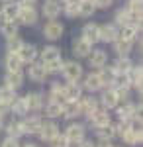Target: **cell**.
<instances>
[{
	"label": "cell",
	"instance_id": "obj_12",
	"mask_svg": "<svg viewBox=\"0 0 143 147\" xmlns=\"http://www.w3.org/2000/svg\"><path fill=\"white\" fill-rule=\"evenodd\" d=\"M43 35L47 37V39L55 41V39H59V37L63 35V26H61V24H57V22H49L43 28Z\"/></svg>",
	"mask_w": 143,
	"mask_h": 147
},
{
	"label": "cell",
	"instance_id": "obj_16",
	"mask_svg": "<svg viewBox=\"0 0 143 147\" xmlns=\"http://www.w3.org/2000/svg\"><path fill=\"white\" fill-rule=\"evenodd\" d=\"M141 112V106L137 108V106H133V104H125V106H121L120 110H118V114H120V120H125V122H130L132 118H135L137 114Z\"/></svg>",
	"mask_w": 143,
	"mask_h": 147
},
{
	"label": "cell",
	"instance_id": "obj_10",
	"mask_svg": "<svg viewBox=\"0 0 143 147\" xmlns=\"http://www.w3.org/2000/svg\"><path fill=\"white\" fill-rule=\"evenodd\" d=\"M28 75H30V79L35 80V82H41V80H45V75H47V71H45L43 63H33L30 65V69H28Z\"/></svg>",
	"mask_w": 143,
	"mask_h": 147
},
{
	"label": "cell",
	"instance_id": "obj_22",
	"mask_svg": "<svg viewBox=\"0 0 143 147\" xmlns=\"http://www.w3.org/2000/svg\"><path fill=\"white\" fill-rule=\"evenodd\" d=\"M132 43H133V41L123 39V37H116V39H114V45H116V51H118V55H120V57L127 55V53L132 51Z\"/></svg>",
	"mask_w": 143,
	"mask_h": 147
},
{
	"label": "cell",
	"instance_id": "obj_14",
	"mask_svg": "<svg viewBox=\"0 0 143 147\" xmlns=\"http://www.w3.org/2000/svg\"><path fill=\"white\" fill-rule=\"evenodd\" d=\"M98 30H100L98 24H86V26L82 28V37L86 39L88 43H96V41H100L98 39Z\"/></svg>",
	"mask_w": 143,
	"mask_h": 147
},
{
	"label": "cell",
	"instance_id": "obj_3",
	"mask_svg": "<svg viewBox=\"0 0 143 147\" xmlns=\"http://www.w3.org/2000/svg\"><path fill=\"white\" fill-rule=\"evenodd\" d=\"M18 20L26 26H32V24L37 22V12L33 6H22L20 8V14H18Z\"/></svg>",
	"mask_w": 143,
	"mask_h": 147
},
{
	"label": "cell",
	"instance_id": "obj_51",
	"mask_svg": "<svg viewBox=\"0 0 143 147\" xmlns=\"http://www.w3.org/2000/svg\"><path fill=\"white\" fill-rule=\"evenodd\" d=\"M98 147H114V145H110V141H102V145H98Z\"/></svg>",
	"mask_w": 143,
	"mask_h": 147
},
{
	"label": "cell",
	"instance_id": "obj_52",
	"mask_svg": "<svg viewBox=\"0 0 143 147\" xmlns=\"http://www.w3.org/2000/svg\"><path fill=\"white\" fill-rule=\"evenodd\" d=\"M24 147H37V145H33V143H28V145H24Z\"/></svg>",
	"mask_w": 143,
	"mask_h": 147
},
{
	"label": "cell",
	"instance_id": "obj_30",
	"mask_svg": "<svg viewBox=\"0 0 143 147\" xmlns=\"http://www.w3.org/2000/svg\"><path fill=\"white\" fill-rule=\"evenodd\" d=\"M100 80H102V86H108V84H112V80H114V77H116V71H114V67L106 69V67H100Z\"/></svg>",
	"mask_w": 143,
	"mask_h": 147
},
{
	"label": "cell",
	"instance_id": "obj_2",
	"mask_svg": "<svg viewBox=\"0 0 143 147\" xmlns=\"http://www.w3.org/2000/svg\"><path fill=\"white\" fill-rule=\"evenodd\" d=\"M65 137H67V141H69L71 145H77L80 139H84V125H80V124L69 125L67 131H65Z\"/></svg>",
	"mask_w": 143,
	"mask_h": 147
},
{
	"label": "cell",
	"instance_id": "obj_18",
	"mask_svg": "<svg viewBox=\"0 0 143 147\" xmlns=\"http://www.w3.org/2000/svg\"><path fill=\"white\" fill-rule=\"evenodd\" d=\"M84 88L90 92H96L102 88V80H100V75L98 73H90L86 79H84Z\"/></svg>",
	"mask_w": 143,
	"mask_h": 147
},
{
	"label": "cell",
	"instance_id": "obj_46",
	"mask_svg": "<svg viewBox=\"0 0 143 147\" xmlns=\"http://www.w3.org/2000/svg\"><path fill=\"white\" fill-rule=\"evenodd\" d=\"M130 10L132 12H141V0H130Z\"/></svg>",
	"mask_w": 143,
	"mask_h": 147
},
{
	"label": "cell",
	"instance_id": "obj_20",
	"mask_svg": "<svg viewBox=\"0 0 143 147\" xmlns=\"http://www.w3.org/2000/svg\"><path fill=\"white\" fill-rule=\"evenodd\" d=\"M26 106H28V110H39L41 106H43V98H41V94H37V92H32V94H28L26 98Z\"/></svg>",
	"mask_w": 143,
	"mask_h": 147
},
{
	"label": "cell",
	"instance_id": "obj_37",
	"mask_svg": "<svg viewBox=\"0 0 143 147\" xmlns=\"http://www.w3.org/2000/svg\"><path fill=\"white\" fill-rule=\"evenodd\" d=\"M45 116H49V118H57V116H61V102L49 100V104L45 106Z\"/></svg>",
	"mask_w": 143,
	"mask_h": 147
},
{
	"label": "cell",
	"instance_id": "obj_15",
	"mask_svg": "<svg viewBox=\"0 0 143 147\" xmlns=\"http://www.w3.org/2000/svg\"><path fill=\"white\" fill-rule=\"evenodd\" d=\"M59 14H61V4L57 0H47L43 4V16H47L49 20H55Z\"/></svg>",
	"mask_w": 143,
	"mask_h": 147
},
{
	"label": "cell",
	"instance_id": "obj_1",
	"mask_svg": "<svg viewBox=\"0 0 143 147\" xmlns=\"http://www.w3.org/2000/svg\"><path fill=\"white\" fill-rule=\"evenodd\" d=\"M61 71H63V75H65V79L69 80V82H78V79L82 77V67H80L78 63H75V61L63 63Z\"/></svg>",
	"mask_w": 143,
	"mask_h": 147
},
{
	"label": "cell",
	"instance_id": "obj_39",
	"mask_svg": "<svg viewBox=\"0 0 143 147\" xmlns=\"http://www.w3.org/2000/svg\"><path fill=\"white\" fill-rule=\"evenodd\" d=\"M65 14L69 18H75L78 14V0H65Z\"/></svg>",
	"mask_w": 143,
	"mask_h": 147
},
{
	"label": "cell",
	"instance_id": "obj_53",
	"mask_svg": "<svg viewBox=\"0 0 143 147\" xmlns=\"http://www.w3.org/2000/svg\"><path fill=\"white\" fill-rule=\"evenodd\" d=\"M0 127H2V116H0Z\"/></svg>",
	"mask_w": 143,
	"mask_h": 147
},
{
	"label": "cell",
	"instance_id": "obj_45",
	"mask_svg": "<svg viewBox=\"0 0 143 147\" xmlns=\"http://www.w3.org/2000/svg\"><path fill=\"white\" fill-rule=\"evenodd\" d=\"M96 8H110L112 6V0H92Z\"/></svg>",
	"mask_w": 143,
	"mask_h": 147
},
{
	"label": "cell",
	"instance_id": "obj_6",
	"mask_svg": "<svg viewBox=\"0 0 143 147\" xmlns=\"http://www.w3.org/2000/svg\"><path fill=\"white\" fill-rule=\"evenodd\" d=\"M118 37V28L114 26V24H106V26H100L98 30V39L100 41H114Z\"/></svg>",
	"mask_w": 143,
	"mask_h": 147
},
{
	"label": "cell",
	"instance_id": "obj_19",
	"mask_svg": "<svg viewBox=\"0 0 143 147\" xmlns=\"http://www.w3.org/2000/svg\"><path fill=\"white\" fill-rule=\"evenodd\" d=\"M6 84L12 86V88H20L24 84L22 71H8V75H6Z\"/></svg>",
	"mask_w": 143,
	"mask_h": 147
},
{
	"label": "cell",
	"instance_id": "obj_35",
	"mask_svg": "<svg viewBox=\"0 0 143 147\" xmlns=\"http://www.w3.org/2000/svg\"><path fill=\"white\" fill-rule=\"evenodd\" d=\"M2 35H6V37H12V35H18V26L14 20H6V22L2 24Z\"/></svg>",
	"mask_w": 143,
	"mask_h": 147
},
{
	"label": "cell",
	"instance_id": "obj_42",
	"mask_svg": "<svg viewBox=\"0 0 143 147\" xmlns=\"http://www.w3.org/2000/svg\"><path fill=\"white\" fill-rule=\"evenodd\" d=\"M49 143H51V147H71V143L67 141V137L65 136H59V134H57Z\"/></svg>",
	"mask_w": 143,
	"mask_h": 147
},
{
	"label": "cell",
	"instance_id": "obj_40",
	"mask_svg": "<svg viewBox=\"0 0 143 147\" xmlns=\"http://www.w3.org/2000/svg\"><path fill=\"white\" fill-rule=\"evenodd\" d=\"M24 131H22V124L20 122H12V124H8V137H18L22 136Z\"/></svg>",
	"mask_w": 143,
	"mask_h": 147
},
{
	"label": "cell",
	"instance_id": "obj_31",
	"mask_svg": "<svg viewBox=\"0 0 143 147\" xmlns=\"http://www.w3.org/2000/svg\"><path fill=\"white\" fill-rule=\"evenodd\" d=\"M133 67V63L127 59V55H123V57H120L116 63H114V71L116 73H127L130 69Z\"/></svg>",
	"mask_w": 143,
	"mask_h": 147
},
{
	"label": "cell",
	"instance_id": "obj_38",
	"mask_svg": "<svg viewBox=\"0 0 143 147\" xmlns=\"http://www.w3.org/2000/svg\"><path fill=\"white\" fill-rule=\"evenodd\" d=\"M6 39H8V43H6V47H8V51H10V53H18L24 41L20 39V37H18V35H12V37H6Z\"/></svg>",
	"mask_w": 143,
	"mask_h": 147
},
{
	"label": "cell",
	"instance_id": "obj_48",
	"mask_svg": "<svg viewBox=\"0 0 143 147\" xmlns=\"http://www.w3.org/2000/svg\"><path fill=\"white\" fill-rule=\"evenodd\" d=\"M8 108H10V104H6V102L0 100V116H4V114L8 112Z\"/></svg>",
	"mask_w": 143,
	"mask_h": 147
},
{
	"label": "cell",
	"instance_id": "obj_9",
	"mask_svg": "<svg viewBox=\"0 0 143 147\" xmlns=\"http://www.w3.org/2000/svg\"><path fill=\"white\" fill-rule=\"evenodd\" d=\"M20 124H22V131H24V134H37L43 122H41V118L32 116V118L24 120V122H20Z\"/></svg>",
	"mask_w": 143,
	"mask_h": 147
},
{
	"label": "cell",
	"instance_id": "obj_23",
	"mask_svg": "<svg viewBox=\"0 0 143 147\" xmlns=\"http://www.w3.org/2000/svg\"><path fill=\"white\" fill-rule=\"evenodd\" d=\"M41 59H43V65H49V63H53L57 59H61V53H59L57 47H45L41 51Z\"/></svg>",
	"mask_w": 143,
	"mask_h": 147
},
{
	"label": "cell",
	"instance_id": "obj_41",
	"mask_svg": "<svg viewBox=\"0 0 143 147\" xmlns=\"http://www.w3.org/2000/svg\"><path fill=\"white\" fill-rule=\"evenodd\" d=\"M51 100L53 102H61V104H63V100H65V98H63V88H61V84H53V88H51Z\"/></svg>",
	"mask_w": 143,
	"mask_h": 147
},
{
	"label": "cell",
	"instance_id": "obj_27",
	"mask_svg": "<svg viewBox=\"0 0 143 147\" xmlns=\"http://www.w3.org/2000/svg\"><path fill=\"white\" fill-rule=\"evenodd\" d=\"M94 10H96V6H94L92 0H78V14H80V16L88 18V16L94 14Z\"/></svg>",
	"mask_w": 143,
	"mask_h": 147
},
{
	"label": "cell",
	"instance_id": "obj_4",
	"mask_svg": "<svg viewBox=\"0 0 143 147\" xmlns=\"http://www.w3.org/2000/svg\"><path fill=\"white\" fill-rule=\"evenodd\" d=\"M20 2H12L6 0V4L2 6V18L4 20H18V14H20Z\"/></svg>",
	"mask_w": 143,
	"mask_h": 147
},
{
	"label": "cell",
	"instance_id": "obj_24",
	"mask_svg": "<svg viewBox=\"0 0 143 147\" xmlns=\"http://www.w3.org/2000/svg\"><path fill=\"white\" fill-rule=\"evenodd\" d=\"M98 137L102 141H112L114 137H116V127L112 124H104L98 127Z\"/></svg>",
	"mask_w": 143,
	"mask_h": 147
},
{
	"label": "cell",
	"instance_id": "obj_54",
	"mask_svg": "<svg viewBox=\"0 0 143 147\" xmlns=\"http://www.w3.org/2000/svg\"><path fill=\"white\" fill-rule=\"evenodd\" d=\"M63 2H65V0H63Z\"/></svg>",
	"mask_w": 143,
	"mask_h": 147
},
{
	"label": "cell",
	"instance_id": "obj_11",
	"mask_svg": "<svg viewBox=\"0 0 143 147\" xmlns=\"http://www.w3.org/2000/svg\"><path fill=\"white\" fill-rule=\"evenodd\" d=\"M61 114L65 118H75L80 114V106H78V100H65L61 104Z\"/></svg>",
	"mask_w": 143,
	"mask_h": 147
},
{
	"label": "cell",
	"instance_id": "obj_36",
	"mask_svg": "<svg viewBox=\"0 0 143 147\" xmlns=\"http://www.w3.org/2000/svg\"><path fill=\"white\" fill-rule=\"evenodd\" d=\"M10 108L14 110V114H20V116H24V114H28V106H26V102H24V98H14V100L10 102Z\"/></svg>",
	"mask_w": 143,
	"mask_h": 147
},
{
	"label": "cell",
	"instance_id": "obj_47",
	"mask_svg": "<svg viewBox=\"0 0 143 147\" xmlns=\"http://www.w3.org/2000/svg\"><path fill=\"white\" fill-rule=\"evenodd\" d=\"M2 147H18V139L16 137H8V139H4Z\"/></svg>",
	"mask_w": 143,
	"mask_h": 147
},
{
	"label": "cell",
	"instance_id": "obj_13",
	"mask_svg": "<svg viewBox=\"0 0 143 147\" xmlns=\"http://www.w3.org/2000/svg\"><path fill=\"white\" fill-rule=\"evenodd\" d=\"M88 59H90V65L92 67H104L106 65V61H108V57H106V51H102V49H90V53H88Z\"/></svg>",
	"mask_w": 143,
	"mask_h": 147
},
{
	"label": "cell",
	"instance_id": "obj_25",
	"mask_svg": "<svg viewBox=\"0 0 143 147\" xmlns=\"http://www.w3.org/2000/svg\"><path fill=\"white\" fill-rule=\"evenodd\" d=\"M92 49V43H88L84 37H80L78 41H75V55L77 57H86Z\"/></svg>",
	"mask_w": 143,
	"mask_h": 147
},
{
	"label": "cell",
	"instance_id": "obj_33",
	"mask_svg": "<svg viewBox=\"0 0 143 147\" xmlns=\"http://www.w3.org/2000/svg\"><path fill=\"white\" fill-rule=\"evenodd\" d=\"M121 139L127 143V145H137V143H141V134H135V131H132L130 127L121 134Z\"/></svg>",
	"mask_w": 143,
	"mask_h": 147
},
{
	"label": "cell",
	"instance_id": "obj_17",
	"mask_svg": "<svg viewBox=\"0 0 143 147\" xmlns=\"http://www.w3.org/2000/svg\"><path fill=\"white\" fill-rule=\"evenodd\" d=\"M80 92H82V88L78 86L77 82H69L65 88H63V98L65 100H78L80 98Z\"/></svg>",
	"mask_w": 143,
	"mask_h": 147
},
{
	"label": "cell",
	"instance_id": "obj_8",
	"mask_svg": "<svg viewBox=\"0 0 143 147\" xmlns=\"http://www.w3.org/2000/svg\"><path fill=\"white\" fill-rule=\"evenodd\" d=\"M88 120L96 125V127H100V125H104V124H110V114L106 112V110L96 108V110H92V112L88 114Z\"/></svg>",
	"mask_w": 143,
	"mask_h": 147
},
{
	"label": "cell",
	"instance_id": "obj_32",
	"mask_svg": "<svg viewBox=\"0 0 143 147\" xmlns=\"http://www.w3.org/2000/svg\"><path fill=\"white\" fill-rule=\"evenodd\" d=\"M118 96H116V90H106L102 94V104L106 106V108H116L118 106Z\"/></svg>",
	"mask_w": 143,
	"mask_h": 147
},
{
	"label": "cell",
	"instance_id": "obj_43",
	"mask_svg": "<svg viewBox=\"0 0 143 147\" xmlns=\"http://www.w3.org/2000/svg\"><path fill=\"white\" fill-rule=\"evenodd\" d=\"M116 24H118V26H127V24H130V12L120 10L116 14Z\"/></svg>",
	"mask_w": 143,
	"mask_h": 147
},
{
	"label": "cell",
	"instance_id": "obj_34",
	"mask_svg": "<svg viewBox=\"0 0 143 147\" xmlns=\"http://www.w3.org/2000/svg\"><path fill=\"white\" fill-rule=\"evenodd\" d=\"M14 98H16V88H12V86H8V84L0 86V100H2V102L10 104Z\"/></svg>",
	"mask_w": 143,
	"mask_h": 147
},
{
	"label": "cell",
	"instance_id": "obj_5",
	"mask_svg": "<svg viewBox=\"0 0 143 147\" xmlns=\"http://www.w3.org/2000/svg\"><path fill=\"white\" fill-rule=\"evenodd\" d=\"M39 137L43 139V141H51L53 137L59 134V127H57L55 122H45V124H41V127H39Z\"/></svg>",
	"mask_w": 143,
	"mask_h": 147
},
{
	"label": "cell",
	"instance_id": "obj_44",
	"mask_svg": "<svg viewBox=\"0 0 143 147\" xmlns=\"http://www.w3.org/2000/svg\"><path fill=\"white\" fill-rule=\"evenodd\" d=\"M45 71L47 73H59L61 71V67H63V59H57V61H53V63H49V65H43Z\"/></svg>",
	"mask_w": 143,
	"mask_h": 147
},
{
	"label": "cell",
	"instance_id": "obj_7",
	"mask_svg": "<svg viewBox=\"0 0 143 147\" xmlns=\"http://www.w3.org/2000/svg\"><path fill=\"white\" fill-rule=\"evenodd\" d=\"M18 57L22 59V63H32V61H35V57H37V47L30 45V43H22L20 51H18Z\"/></svg>",
	"mask_w": 143,
	"mask_h": 147
},
{
	"label": "cell",
	"instance_id": "obj_28",
	"mask_svg": "<svg viewBox=\"0 0 143 147\" xmlns=\"http://www.w3.org/2000/svg\"><path fill=\"white\" fill-rule=\"evenodd\" d=\"M137 34H139V28H135V26H121V32H118V37H123V39H130V41H133L135 37H137Z\"/></svg>",
	"mask_w": 143,
	"mask_h": 147
},
{
	"label": "cell",
	"instance_id": "obj_26",
	"mask_svg": "<svg viewBox=\"0 0 143 147\" xmlns=\"http://www.w3.org/2000/svg\"><path fill=\"white\" fill-rule=\"evenodd\" d=\"M78 106H80V114H86V116H88L92 110L98 108V102L94 100L92 96H88V98H82V100L78 98Z\"/></svg>",
	"mask_w": 143,
	"mask_h": 147
},
{
	"label": "cell",
	"instance_id": "obj_49",
	"mask_svg": "<svg viewBox=\"0 0 143 147\" xmlns=\"http://www.w3.org/2000/svg\"><path fill=\"white\" fill-rule=\"evenodd\" d=\"M77 147H94V145H92V141H84V139H80V141L77 143Z\"/></svg>",
	"mask_w": 143,
	"mask_h": 147
},
{
	"label": "cell",
	"instance_id": "obj_21",
	"mask_svg": "<svg viewBox=\"0 0 143 147\" xmlns=\"http://www.w3.org/2000/svg\"><path fill=\"white\" fill-rule=\"evenodd\" d=\"M127 77H130V84H133L137 90L141 92V79H143L141 67H132L130 71H127Z\"/></svg>",
	"mask_w": 143,
	"mask_h": 147
},
{
	"label": "cell",
	"instance_id": "obj_50",
	"mask_svg": "<svg viewBox=\"0 0 143 147\" xmlns=\"http://www.w3.org/2000/svg\"><path fill=\"white\" fill-rule=\"evenodd\" d=\"M35 4V0H22L20 2V6H33Z\"/></svg>",
	"mask_w": 143,
	"mask_h": 147
},
{
	"label": "cell",
	"instance_id": "obj_29",
	"mask_svg": "<svg viewBox=\"0 0 143 147\" xmlns=\"http://www.w3.org/2000/svg\"><path fill=\"white\" fill-rule=\"evenodd\" d=\"M6 69L8 71H22V59L18 53H8L6 55Z\"/></svg>",
	"mask_w": 143,
	"mask_h": 147
}]
</instances>
